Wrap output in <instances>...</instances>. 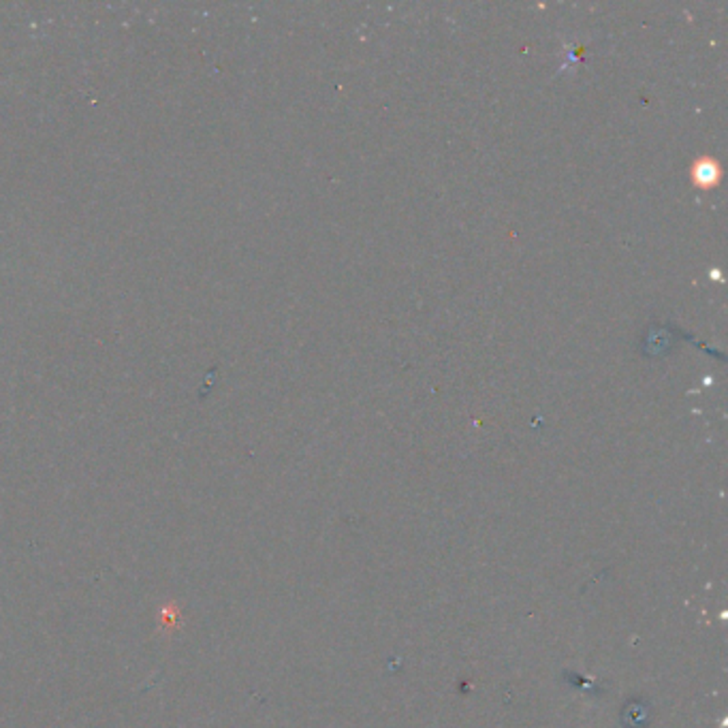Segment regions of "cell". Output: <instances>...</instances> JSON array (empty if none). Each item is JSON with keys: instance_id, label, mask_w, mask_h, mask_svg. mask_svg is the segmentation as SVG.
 Listing matches in <instances>:
<instances>
[{"instance_id": "cell-1", "label": "cell", "mask_w": 728, "mask_h": 728, "mask_svg": "<svg viewBox=\"0 0 728 728\" xmlns=\"http://www.w3.org/2000/svg\"><path fill=\"white\" fill-rule=\"evenodd\" d=\"M161 626L167 628V630H173V628L180 626V609H178L175 605L165 607V609L161 611Z\"/></svg>"}, {"instance_id": "cell-2", "label": "cell", "mask_w": 728, "mask_h": 728, "mask_svg": "<svg viewBox=\"0 0 728 728\" xmlns=\"http://www.w3.org/2000/svg\"><path fill=\"white\" fill-rule=\"evenodd\" d=\"M694 175H696V180H698L701 184H713L715 178H717V167H715V163H703V165L694 171Z\"/></svg>"}]
</instances>
